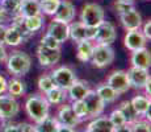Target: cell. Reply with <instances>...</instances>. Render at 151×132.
I'll return each mask as SVG.
<instances>
[{
	"instance_id": "cell-1",
	"label": "cell",
	"mask_w": 151,
	"mask_h": 132,
	"mask_svg": "<svg viewBox=\"0 0 151 132\" xmlns=\"http://www.w3.org/2000/svg\"><path fill=\"white\" fill-rule=\"evenodd\" d=\"M5 65L11 74L14 77H22L28 74L32 67V58L28 53L22 50H14L12 52L5 60Z\"/></svg>"
},
{
	"instance_id": "cell-2",
	"label": "cell",
	"mask_w": 151,
	"mask_h": 132,
	"mask_svg": "<svg viewBox=\"0 0 151 132\" xmlns=\"http://www.w3.org/2000/svg\"><path fill=\"white\" fill-rule=\"evenodd\" d=\"M49 108H50V104L45 96L37 95V94L30 95L25 102V111L34 123L41 122L46 116H49Z\"/></svg>"
},
{
	"instance_id": "cell-3",
	"label": "cell",
	"mask_w": 151,
	"mask_h": 132,
	"mask_svg": "<svg viewBox=\"0 0 151 132\" xmlns=\"http://www.w3.org/2000/svg\"><path fill=\"white\" fill-rule=\"evenodd\" d=\"M105 20V12L104 8L97 3H87L83 5L80 12V23L84 25L96 28Z\"/></svg>"
},
{
	"instance_id": "cell-4",
	"label": "cell",
	"mask_w": 151,
	"mask_h": 132,
	"mask_svg": "<svg viewBox=\"0 0 151 132\" xmlns=\"http://www.w3.org/2000/svg\"><path fill=\"white\" fill-rule=\"evenodd\" d=\"M114 50L110 45H104V44H95L93 52H92L91 63L96 67H106L112 65L114 61Z\"/></svg>"
},
{
	"instance_id": "cell-5",
	"label": "cell",
	"mask_w": 151,
	"mask_h": 132,
	"mask_svg": "<svg viewBox=\"0 0 151 132\" xmlns=\"http://www.w3.org/2000/svg\"><path fill=\"white\" fill-rule=\"evenodd\" d=\"M50 77L54 82V86L67 91V89L76 81V74L70 66H59L50 73Z\"/></svg>"
},
{
	"instance_id": "cell-6",
	"label": "cell",
	"mask_w": 151,
	"mask_h": 132,
	"mask_svg": "<svg viewBox=\"0 0 151 132\" xmlns=\"http://www.w3.org/2000/svg\"><path fill=\"white\" fill-rule=\"evenodd\" d=\"M68 34L70 39L75 42H80L84 40L93 41L95 34H96V28L87 26L80 21H72L68 24Z\"/></svg>"
},
{
	"instance_id": "cell-7",
	"label": "cell",
	"mask_w": 151,
	"mask_h": 132,
	"mask_svg": "<svg viewBox=\"0 0 151 132\" xmlns=\"http://www.w3.org/2000/svg\"><path fill=\"white\" fill-rule=\"evenodd\" d=\"M117 39V31L116 26L110 21L104 20L100 25L96 26V34H95V40L96 44H104V45H112Z\"/></svg>"
},
{
	"instance_id": "cell-8",
	"label": "cell",
	"mask_w": 151,
	"mask_h": 132,
	"mask_svg": "<svg viewBox=\"0 0 151 132\" xmlns=\"http://www.w3.org/2000/svg\"><path fill=\"white\" fill-rule=\"evenodd\" d=\"M106 85H109L118 95L126 93L127 90H130V83L129 78H127V73L125 70H114L108 75L106 78Z\"/></svg>"
},
{
	"instance_id": "cell-9",
	"label": "cell",
	"mask_w": 151,
	"mask_h": 132,
	"mask_svg": "<svg viewBox=\"0 0 151 132\" xmlns=\"http://www.w3.org/2000/svg\"><path fill=\"white\" fill-rule=\"evenodd\" d=\"M83 102L87 107V111H88V118H97L104 112L105 103L101 101V98L97 95V93L95 90H89L83 98Z\"/></svg>"
},
{
	"instance_id": "cell-10",
	"label": "cell",
	"mask_w": 151,
	"mask_h": 132,
	"mask_svg": "<svg viewBox=\"0 0 151 132\" xmlns=\"http://www.w3.org/2000/svg\"><path fill=\"white\" fill-rule=\"evenodd\" d=\"M37 58L43 67H54L60 61V49H49L40 45L37 48Z\"/></svg>"
},
{
	"instance_id": "cell-11",
	"label": "cell",
	"mask_w": 151,
	"mask_h": 132,
	"mask_svg": "<svg viewBox=\"0 0 151 132\" xmlns=\"http://www.w3.org/2000/svg\"><path fill=\"white\" fill-rule=\"evenodd\" d=\"M20 104L11 95H0V119H12L19 114Z\"/></svg>"
},
{
	"instance_id": "cell-12",
	"label": "cell",
	"mask_w": 151,
	"mask_h": 132,
	"mask_svg": "<svg viewBox=\"0 0 151 132\" xmlns=\"http://www.w3.org/2000/svg\"><path fill=\"white\" fill-rule=\"evenodd\" d=\"M147 40L141 32V29H133V31H126V34L124 37V45L127 50L134 52L138 49L146 48Z\"/></svg>"
},
{
	"instance_id": "cell-13",
	"label": "cell",
	"mask_w": 151,
	"mask_h": 132,
	"mask_svg": "<svg viewBox=\"0 0 151 132\" xmlns=\"http://www.w3.org/2000/svg\"><path fill=\"white\" fill-rule=\"evenodd\" d=\"M127 78H129L130 87L135 90H143L147 81H150V74L147 69H139V67H130L127 70Z\"/></svg>"
},
{
	"instance_id": "cell-14",
	"label": "cell",
	"mask_w": 151,
	"mask_h": 132,
	"mask_svg": "<svg viewBox=\"0 0 151 132\" xmlns=\"http://www.w3.org/2000/svg\"><path fill=\"white\" fill-rule=\"evenodd\" d=\"M55 119L58 120L59 124L67 125V127H72V128H75L80 122H82V120L78 119L76 115L74 114L71 104H66V103H62L60 107L58 108L57 118Z\"/></svg>"
},
{
	"instance_id": "cell-15",
	"label": "cell",
	"mask_w": 151,
	"mask_h": 132,
	"mask_svg": "<svg viewBox=\"0 0 151 132\" xmlns=\"http://www.w3.org/2000/svg\"><path fill=\"white\" fill-rule=\"evenodd\" d=\"M46 33L49 36L54 37L55 40L58 41L59 44L66 42L70 39V34H68V24L62 21H58V20L53 19L47 25V31Z\"/></svg>"
},
{
	"instance_id": "cell-16",
	"label": "cell",
	"mask_w": 151,
	"mask_h": 132,
	"mask_svg": "<svg viewBox=\"0 0 151 132\" xmlns=\"http://www.w3.org/2000/svg\"><path fill=\"white\" fill-rule=\"evenodd\" d=\"M120 21H121V25L126 31H133V29H141L143 20H142V15L134 7H132L129 11L120 15Z\"/></svg>"
},
{
	"instance_id": "cell-17",
	"label": "cell",
	"mask_w": 151,
	"mask_h": 132,
	"mask_svg": "<svg viewBox=\"0 0 151 132\" xmlns=\"http://www.w3.org/2000/svg\"><path fill=\"white\" fill-rule=\"evenodd\" d=\"M75 13H76L75 5L71 1H68V0H60L59 5L57 8V12L54 13V19L58 20V21L70 24V23L74 21Z\"/></svg>"
},
{
	"instance_id": "cell-18",
	"label": "cell",
	"mask_w": 151,
	"mask_h": 132,
	"mask_svg": "<svg viewBox=\"0 0 151 132\" xmlns=\"http://www.w3.org/2000/svg\"><path fill=\"white\" fill-rule=\"evenodd\" d=\"M130 63L133 67H139V69H150L151 65V53L147 48H142L138 50L132 52L130 54Z\"/></svg>"
},
{
	"instance_id": "cell-19",
	"label": "cell",
	"mask_w": 151,
	"mask_h": 132,
	"mask_svg": "<svg viewBox=\"0 0 151 132\" xmlns=\"http://www.w3.org/2000/svg\"><path fill=\"white\" fill-rule=\"evenodd\" d=\"M89 90L91 89H89L88 82L76 79V81L68 87L66 93H67L68 98L74 102V101H83V98L86 96V94L88 93Z\"/></svg>"
},
{
	"instance_id": "cell-20",
	"label": "cell",
	"mask_w": 151,
	"mask_h": 132,
	"mask_svg": "<svg viewBox=\"0 0 151 132\" xmlns=\"http://www.w3.org/2000/svg\"><path fill=\"white\" fill-rule=\"evenodd\" d=\"M114 127L110 123L108 116H97L88 123L86 132H113Z\"/></svg>"
},
{
	"instance_id": "cell-21",
	"label": "cell",
	"mask_w": 151,
	"mask_h": 132,
	"mask_svg": "<svg viewBox=\"0 0 151 132\" xmlns=\"http://www.w3.org/2000/svg\"><path fill=\"white\" fill-rule=\"evenodd\" d=\"M93 41L84 40L80 42H76V57L80 62H89L93 52Z\"/></svg>"
},
{
	"instance_id": "cell-22",
	"label": "cell",
	"mask_w": 151,
	"mask_h": 132,
	"mask_svg": "<svg viewBox=\"0 0 151 132\" xmlns=\"http://www.w3.org/2000/svg\"><path fill=\"white\" fill-rule=\"evenodd\" d=\"M20 15H21L22 17H30V16H37V15H42L41 8H40V0H21Z\"/></svg>"
},
{
	"instance_id": "cell-23",
	"label": "cell",
	"mask_w": 151,
	"mask_h": 132,
	"mask_svg": "<svg viewBox=\"0 0 151 132\" xmlns=\"http://www.w3.org/2000/svg\"><path fill=\"white\" fill-rule=\"evenodd\" d=\"M130 103H132L133 108H134V111L137 112L138 116H143L150 110V106H151L150 96H146V95H135L130 101Z\"/></svg>"
},
{
	"instance_id": "cell-24",
	"label": "cell",
	"mask_w": 151,
	"mask_h": 132,
	"mask_svg": "<svg viewBox=\"0 0 151 132\" xmlns=\"http://www.w3.org/2000/svg\"><path fill=\"white\" fill-rule=\"evenodd\" d=\"M95 91L97 93V95L100 96L101 101H103L105 104L113 103V102H116V99H117L118 96H120L117 93L114 91V90L112 89V87L109 86V85H106V83H101V85H99Z\"/></svg>"
},
{
	"instance_id": "cell-25",
	"label": "cell",
	"mask_w": 151,
	"mask_h": 132,
	"mask_svg": "<svg viewBox=\"0 0 151 132\" xmlns=\"http://www.w3.org/2000/svg\"><path fill=\"white\" fill-rule=\"evenodd\" d=\"M20 5H21V0H0V9L11 20L12 17L20 15Z\"/></svg>"
},
{
	"instance_id": "cell-26",
	"label": "cell",
	"mask_w": 151,
	"mask_h": 132,
	"mask_svg": "<svg viewBox=\"0 0 151 132\" xmlns=\"http://www.w3.org/2000/svg\"><path fill=\"white\" fill-rule=\"evenodd\" d=\"M24 42L22 34L14 25L7 26V32H5V45L9 46H19Z\"/></svg>"
},
{
	"instance_id": "cell-27",
	"label": "cell",
	"mask_w": 151,
	"mask_h": 132,
	"mask_svg": "<svg viewBox=\"0 0 151 132\" xmlns=\"http://www.w3.org/2000/svg\"><path fill=\"white\" fill-rule=\"evenodd\" d=\"M7 91L11 96L13 98H19V96H22L27 91V86L25 83L19 78H12L11 81H8L7 85Z\"/></svg>"
},
{
	"instance_id": "cell-28",
	"label": "cell",
	"mask_w": 151,
	"mask_h": 132,
	"mask_svg": "<svg viewBox=\"0 0 151 132\" xmlns=\"http://www.w3.org/2000/svg\"><path fill=\"white\" fill-rule=\"evenodd\" d=\"M43 24H45V17L43 15H37V16H30V17H24V25L25 28L34 34L36 32L41 31Z\"/></svg>"
},
{
	"instance_id": "cell-29",
	"label": "cell",
	"mask_w": 151,
	"mask_h": 132,
	"mask_svg": "<svg viewBox=\"0 0 151 132\" xmlns=\"http://www.w3.org/2000/svg\"><path fill=\"white\" fill-rule=\"evenodd\" d=\"M66 95H67V93L65 90L54 86L50 91H47L45 94V98L49 102V104H62L66 101Z\"/></svg>"
},
{
	"instance_id": "cell-30",
	"label": "cell",
	"mask_w": 151,
	"mask_h": 132,
	"mask_svg": "<svg viewBox=\"0 0 151 132\" xmlns=\"http://www.w3.org/2000/svg\"><path fill=\"white\" fill-rule=\"evenodd\" d=\"M36 131L37 132H57V128L59 125L58 120L53 116H46L43 120L36 123Z\"/></svg>"
},
{
	"instance_id": "cell-31",
	"label": "cell",
	"mask_w": 151,
	"mask_h": 132,
	"mask_svg": "<svg viewBox=\"0 0 151 132\" xmlns=\"http://www.w3.org/2000/svg\"><path fill=\"white\" fill-rule=\"evenodd\" d=\"M121 110V112L124 114L125 119H126V123L127 124H132L133 122H135L139 116L137 115V112L134 111V108H133L132 103H130V101H124L122 103L120 104V107H118Z\"/></svg>"
},
{
	"instance_id": "cell-32",
	"label": "cell",
	"mask_w": 151,
	"mask_h": 132,
	"mask_svg": "<svg viewBox=\"0 0 151 132\" xmlns=\"http://www.w3.org/2000/svg\"><path fill=\"white\" fill-rule=\"evenodd\" d=\"M60 0H40V8H41L42 15H47V16H54L57 12V8L59 5Z\"/></svg>"
},
{
	"instance_id": "cell-33",
	"label": "cell",
	"mask_w": 151,
	"mask_h": 132,
	"mask_svg": "<svg viewBox=\"0 0 151 132\" xmlns=\"http://www.w3.org/2000/svg\"><path fill=\"white\" fill-rule=\"evenodd\" d=\"M71 107H72V111H74V114L76 115L78 119H80V120L88 119V111H87V107L83 101H74Z\"/></svg>"
},
{
	"instance_id": "cell-34",
	"label": "cell",
	"mask_w": 151,
	"mask_h": 132,
	"mask_svg": "<svg viewBox=\"0 0 151 132\" xmlns=\"http://www.w3.org/2000/svg\"><path fill=\"white\" fill-rule=\"evenodd\" d=\"M37 86H38L40 91L43 93V94H46L47 91H50V90L54 87V82H53V79H51L50 74H43V75H41V77L38 78Z\"/></svg>"
},
{
	"instance_id": "cell-35",
	"label": "cell",
	"mask_w": 151,
	"mask_h": 132,
	"mask_svg": "<svg viewBox=\"0 0 151 132\" xmlns=\"http://www.w3.org/2000/svg\"><path fill=\"white\" fill-rule=\"evenodd\" d=\"M108 118H109L110 123L113 124V127H114V128L116 127H120V125L126 124V119H125L124 114L121 112L120 108H116V110H113Z\"/></svg>"
},
{
	"instance_id": "cell-36",
	"label": "cell",
	"mask_w": 151,
	"mask_h": 132,
	"mask_svg": "<svg viewBox=\"0 0 151 132\" xmlns=\"http://www.w3.org/2000/svg\"><path fill=\"white\" fill-rule=\"evenodd\" d=\"M130 127H132V132H151L150 122L146 119H137L130 124Z\"/></svg>"
},
{
	"instance_id": "cell-37",
	"label": "cell",
	"mask_w": 151,
	"mask_h": 132,
	"mask_svg": "<svg viewBox=\"0 0 151 132\" xmlns=\"http://www.w3.org/2000/svg\"><path fill=\"white\" fill-rule=\"evenodd\" d=\"M40 45L41 46H45V48H49V49H60V44L58 42L57 40L54 39V37L49 36L47 33L45 34V36L41 39V42H40Z\"/></svg>"
},
{
	"instance_id": "cell-38",
	"label": "cell",
	"mask_w": 151,
	"mask_h": 132,
	"mask_svg": "<svg viewBox=\"0 0 151 132\" xmlns=\"http://www.w3.org/2000/svg\"><path fill=\"white\" fill-rule=\"evenodd\" d=\"M132 7H134L132 3L118 1V0H116V3H114V9H116V12L118 13V16H120V15H122V13H125L126 11H129Z\"/></svg>"
},
{
	"instance_id": "cell-39",
	"label": "cell",
	"mask_w": 151,
	"mask_h": 132,
	"mask_svg": "<svg viewBox=\"0 0 151 132\" xmlns=\"http://www.w3.org/2000/svg\"><path fill=\"white\" fill-rule=\"evenodd\" d=\"M17 132H37V131H36V125L34 124L22 122L17 124Z\"/></svg>"
},
{
	"instance_id": "cell-40",
	"label": "cell",
	"mask_w": 151,
	"mask_h": 132,
	"mask_svg": "<svg viewBox=\"0 0 151 132\" xmlns=\"http://www.w3.org/2000/svg\"><path fill=\"white\" fill-rule=\"evenodd\" d=\"M141 28H142L141 32L143 33V36L146 37V40H147V41L151 40V21H150V20H147V21L142 23Z\"/></svg>"
},
{
	"instance_id": "cell-41",
	"label": "cell",
	"mask_w": 151,
	"mask_h": 132,
	"mask_svg": "<svg viewBox=\"0 0 151 132\" xmlns=\"http://www.w3.org/2000/svg\"><path fill=\"white\" fill-rule=\"evenodd\" d=\"M7 85H8V81L5 79V77H3L0 74V95H3V94L7 91Z\"/></svg>"
},
{
	"instance_id": "cell-42",
	"label": "cell",
	"mask_w": 151,
	"mask_h": 132,
	"mask_svg": "<svg viewBox=\"0 0 151 132\" xmlns=\"http://www.w3.org/2000/svg\"><path fill=\"white\" fill-rule=\"evenodd\" d=\"M5 32H7V26L0 24V45H5Z\"/></svg>"
},
{
	"instance_id": "cell-43",
	"label": "cell",
	"mask_w": 151,
	"mask_h": 132,
	"mask_svg": "<svg viewBox=\"0 0 151 132\" xmlns=\"http://www.w3.org/2000/svg\"><path fill=\"white\" fill-rule=\"evenodd\" d=\"M113 132H132V127L130 124H124V125H120V127H116Z\"/></svg>"
},
{
	"instance_id": "cell-44",
	"label": "cell",
	"mask_w": 151,
	"mask_h": 132,
	"mask_svg": "<svg viewBox=\"0 0 151 132\" xmlns=\"http://www.w3.org/2000/svg\"><path fill=\"white\" fill-rule=\"evenodd\" d=\"M7 57H8V53H7V50H5L4 45H0V63L5 62Z\"/></svg>"
},
{
	"instance_id": "cell-45",
	"label": "cell",
	"mask_w": 151,
	"mask_h": 132,
	"mask_svg": "<svg viewBox=\"0 0 151 132\" xmlns=\"http://www.w3.org/2000/svg\"><path fill=\"white\" fill-rule=\"evenodd\" d=\"M57 132H76V131H75V128H72V127H67V125L59 124L57 128Z\"/></svg>"
},
{
	"instance_id": "cell-46",
	"label": "cell",
	"mask_w": 151,
	"mask_h": 132,
	"mask_svg": "<svg viewBox=\"0 0 151 132\" xmlns=\"http://www.w3.org/2000/svg\"><path fill=\"white\" fill-rule=\"evenodd\" d=\"M3 132H17V125L14 124H8L7 127L4 128V131Z\"/></svg>"
},
{
	"instance_id": "cell-47",
	"label": "cell",
	"mask_w": 151,
	"mask_h": 132,
	"mask_svg": "<svg viewBox=\"0 0 151 132\" xmlns=\"http://www.w3.org/2000/svg\"><path fill=\"white\" fill-rule=\"evenodd\" d=\"M8 20H11V19H9V17H8L4 12H3L1 9H0V24H4V23L8 21Z\"/></svg>"
},
{
	"instance_id": "cell-48",
	"label": "cell",
	"mask_w": 151,
	"mask_h": 132,
	"mask_svg": "<svg viewBox=\"0 0 151 132\" xmlns=\"http://www.w3.org/2000/svg\"><path fill=\"white\" fill-rule=\"evenodd\" d=\"M118 1H125V3H132V4H133V3H134V1H135V0H118Z\"/></svg>"
}]
</instances>
